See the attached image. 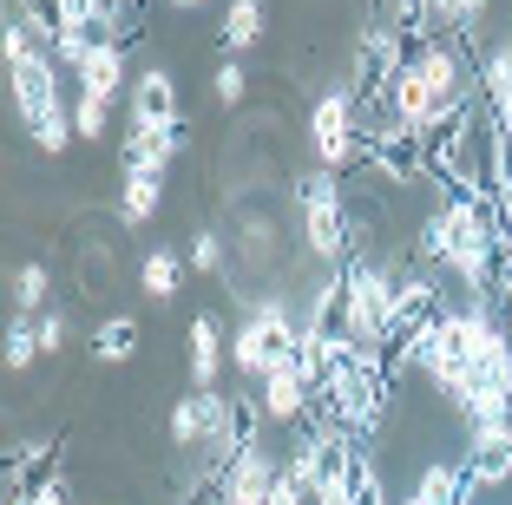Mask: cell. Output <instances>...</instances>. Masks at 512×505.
<instances>
[{
    "instance_id": "5bb4252c",
    "label": "cell",
    "mask_w": 512,
    "mask_h": 505,
    "mask_svg": "<svg viewBox=\"0 0 512 505\" xmlns=\"http://www.w3.org/2000/svg\"><path fill=\"white\" fill-rule=\"evenodd\" d=\"M14 14L27 20V27L40 33L46 46H60V40H73V0H14Z\"/></svg>"
},
{
    "instance_id": "ba28073f",
    "label": "cell",
    "mask_w": 512,
    "mask_h": 505,
    "mask_svg": "<svg viewBox=\"0 0 512 505\" xmlns=\"http://www.w3.org/2000/svg\"><path fill=\"white\" fill-rule=\"evenodd\" d=\"M125 112H132V125H178V119H184L178 86H171L165 66H145V73L132 79V92H125Z\"/></svg>"
},
{
    "instance_id": "52a82bcc",
    "label": "cell",
    "mask_w": 512,
    "mask_h": 505,
    "mask_svg": "<svg viewBox=\"0 0 512 505\" xmlns=\"http://www.w3.org/2000/svg\"><path fill=\"white\" fill-rule=\"evenodd\" d=\"M467 473H473V486L480 492H493V486H506L512 479V433L506 427H493V420H480V427H467Z\"/></svg>"
},
{
    "instance_id": "cb8c5ba5",
    "label": "cell",
    "mask_w": 512,
    "mask_h": 505,
    "mask_svg": "<svg viewBox=\"0 0 512 505\" xmlns=\"http://www.w3.org/2000/svg\"><path fill=\"white\" fill-rule=\"evenodd\" d=\"M106 119H112L106 99H79V105H73V132H79V138H99V132H106Z\"/></svg>"
},
{
    "instance_id": "2e32d148",
    "label": "cell",
    "mask_w": 512,
    "mask_h": 505,
    "mask_svg": "<svg viewBox=\"0 0 512 505\" xmlns=\"http://www.w3.org/2000/svg\"><path fill=\"white\" fill-rule=\"evenodd\" d=\"M138 342H145V328H138L132 315H112V322H99V335H92V361L119 368V361L138 355Z\"/></svg>"
},
{
    "instance_id": "4fadbf2b",
    "label": "cell",
    "mask_w": 512,
    "mask_h": 505,
    "mask_svg": "<svg viewBox=\"0 0 512 505\" xmlns=\"http://www.w3.org/2000/svg\"><path fill=\"white\" fill-rule=\"evenodd\" d=\"M217 374H224V328H217V315H197L191 322V381L217 387Z\"/></svg>"
},
{
    "instance_id": "7a4b0ae2",
    "label": "cell",
    "mask_w": 512,
    "mask_h": 505,
    "mask_svg": "<svg viewBox=\"0 0 512 505\" xmlns=\"http://www.w3.org/2000/svg\"><path fill=\"white\" fill-rule=\"evenodd\" d=\"M302 348V322L283 309V302H263V309H250V322L237 328V342H230V361H237L243 374H263L270 368H289Z\"/></svg>"
},
{
    "instance_id": "f1b7e54d",
    "label": "cell",
    "mask_w": 512,
    "mask_h": 505,
    "mask_svg": "<svg viewBox=\"0 0 512 505\" xmlns=\"http://www.w3.org/2000/svg\"><path fill=\"white\" fill-rule=\"evenodd\" d=\"M165 7H178V14H184V7H204V0H165Z\"/></svg>"
},
{
    "instance_id": "277c9868",
    "label": "cell",
    "mask_w": 512,
    "mask_h": 505,
    "mask_svg": "<svg viewBox=\"0 0 512 505\" xmlns=\"http://www.w3.org/2000/svg\"><path fill=\"white\" fill-rule=\"evenodd\" d=\"M7 86H14V112L27 132H46L53 119H66L60 105V60L53 53H33V60L7 66Z\"/></svg>"
},
{
    "instance_id": "6da1fadb",
    "label": "cell",
    "mask_w": 512,
    "mask_h": 505,
    "mask_svg": "<svg viewBox=\"0 0 512 505\" xmlns=\"http://www.w3.org/2000/svg\"><path fill=\"white\" fill-rule=\"evenodd\" d=\"M342 283H348V342L381 348L394 315H401V283H394L381 263H368V256L342 263Z\"/></svg>"
},
{
    "instance_id": "8992f818",
    "label": "cell",
    "mask_w": 512,
    "mask_h": 505,
    "mask_svg": "<svg viewBox=\"0 0 512 505\" xmlns=\"http://www.w3.org/2000/svg\"><path fill=\"white\" fill-rule=\"evenodd\" d=\"M362 164L375 171V178H388V184H421L427 178V158H421V132H381V138H368L362 132Z\"/></svg>"
},
{
    "instance_id": "d4e9b609",
    "label": "cell",
    "mask_w": 512,
    "mask_h": 505,
    "mask_svg": "<svg viewBox=\"0 0 512 505\" xmlns=\"http://www.w3.org/2000/svg\"><path fill=\"white\" fill-rule=\"evenodd\" d=\"M66 342V315H40V355H60Z\"/></svg>"
},
{
    "instance_id": "603a6c76",
    "label": "cell",
    "mask_w": 512,
    "mask_h": 505,
    "mask_svg": "<svg viewBox=\"0 0 512 505\" xmlns=\"http://www.w3.org/2000/svg\"><path fill=\"white\" fill-rule=\"evenodd\" d=\"M211 92H217V105H243V92H250V79H243V60H224V66H217Z\"/></svg>"
},
{
    "instance_id": "e0dca14e",
    "label": "cell",
    "mask_w": 512,
    "mask_h": 505,
    "mask_svg": "<svg viewBox=\"0 0 512 505\" xmlns=\"http://www.w3.org/2000/svg\"><path fill=\"white\" fill-rule=\"evenodd\" d=\"M158 197H165V178H158V171H138V178H125V191H119V223H151V217H158Z\"/></svg>"
},
{
    "instance_id": "8fae6325",
    "label": "cell",
    "mask_w": 512,
    "mask_h": 505,
    "mask_svg": "<svg viewBox=\"0 0 512 505\" xmlns=\"http://www.w3.org/2000/svg\"><path fill=\"white\" fill-rule=\"evenodd\" d=\"M302 328H309V335H335V342L348 335V283H342V269H335L329 283L309 289V315H302Z\"/></svg>"
},
{
    "instance_id": "83f0119b",
    "label": "cell",
    "mask_w": 512,
    "mask_h": 505,
    "mask_svg": "<svg viewBox=\"0 0 512 505\" xmlns=\"http://www.w3.org/2000/svg\"><path fill=\"white\" fill-rule=\"evenodd\" d=\"M493 427H506V433H512V394H506V407H499V420H493Z\"/></svg>"
},
{
    "instance_id": "ffe728a7",
    "label": "cell",
    "mask_w": 512,
    "mask_h": 505,
    "mask_svg": "<svg viewBox=\"0 0 512 505\" xmlns=\"http://www.w3.org/2000/svg\"><path fill=\"white\" fill-rule=\"evenodd\" d=\"M40 33H33L27 27V20H20V14H7V33H0V53H7V66H20V60H33V53H40Z\"/></svg>"
},
{
    "instance_id": "484cf974",
    "label": "cell",
    "mask_w": 512,
    "mask_h": 505,
    "mask_svg": "<svg viewBox=\"0 0 512 505\" xmlns=\"http://www.w3.org/2000/svg\"><path fill=\"white\" fill-rule=\"evenodd\" d=\"M270 505H309V492H302L296 479L283 473V479H276V492H270Z\"/></svg>"
},
{
    "instance_id": "44dd1931",
    "label": "cell",
    "mask_w": 512,
    "mask_h": 505,
    "mask_svg": "<svg viewBox=\"0 0 512 505\" xmlns=\"http://www.w3.org/2000/svg\"><path fill=\"white\" fill-rule=\"evenodd\" d=\"M14 302H20V315H33L46 302V263H20L14 269Z\"/></svg>"
},
{
    "instance_id": "3957f363",
    "label": "cell",
    "mask_w": 512,
    "mask_h": 505,
    "mask_svg": "<svg viewBox=\"0 0 512 505\" xmlns=\"http://www.w3.org/2000/svg\"><path fill=\"white\" fill-rule=\"evenodd\" d=\"M309 145H316V164H329L342 178H348V164H362V112H355V92L348 86L322 92L309 105Z\"/></svg>"
},
{
    "instance_id": "d6986e66",
    "label": "cell",
    "mask_w": 512,
    "mask_h": 505,
    "mask_svg": "<svg viewBox=\"0 0 512 505\" xmlns=\"http://www.w3.org/2000/svg\"><path fill=\"white\" fill-rule=\"evenodd\" d=\"M33 361H40V322L14 315V322H7V368H14V374H27Z\"/></svg>"
},
{
    "instance_id": "30bf717a",
    "label": "cell",
    "mask_w": 512,
    "mask_h": 505,
    "mask_svg": "<svg viewBox=\"0 0 512 505\" xmlns=\"http://www.w3.org/2000/svg\"><path fill=\"white\" fill-rule=\"evenodd\" d=\"M73 86H79V99H125L132 92V79H125V46H92L86 53V66L73 73Z\"/></svg>"
},
{
    "instance_id": "5b68a950",
    "label": "cell",
    "mask_w": 512,
    "mask_h": 505,
    "mask_svg": "<svg viewBox=\"0 0 512 505\" xmlns=\"http://www.w3.org/2000/svg\"><path fill=\"white\" fill-rule=\"evenodd\" d=\"M184 145H191V119H178V125H132V138H125V151H119V171L125 178H138V171H158V178H165Z\"/></svg>"
},
{
    "instance_id": "ac0fdd59",
    "label": "cell",
    "mask_w": 512,
    "mask_h": 505,
    "mask_svg": "<svg viewBox=\"0 0 512 505\" xmlns=\"http://www.w3.org/2000/svg\"><path fill=\"white\" fill-rule=\"evenodd\" d=\"M263 394H237L230 387V453H256V433H263Z\"/></svg>"
},
{
    "instance_id": "9a60e30c",
    "label": "cell",
    "mask_w": 512,
    "mask_h": 505,
    "mask_svg": "<svg viewBox=\"0 0 512 505\" xmlns=\"http://www.w3.org/2000/svg\"><path fill=\"white\" fill-rule=\"evenodd\" d=\"M138 289H145L151 302H171L184 289V256L178 250H145V263H138Z\"/></svg>"
},
{
    "instance_id": "7c38bea8",
    "label": "cell",
    "mask_w": 512,
    "mask_h": 505,
    "mask_svg": "<svg viewBox=\"0 0 512 505\" xmlns=\"http://www.w3.org/2000/svg\"><path fill=\"white\" fill-rule=\"evenodd\" d=\"M263 20H270V7H263V0H230V7H224V27H217L224 60H243V53L263 40Z\"/></svg>"
},
{
    "instance_id": "9c48e42d",
    "label": "cell",
    "mask_w": 512,
    "mask_h": 505,
    "mask_svg": "<svg viewBox=\"0 0 512 505\" xmlns=\"http://www.w3.org/2000/svg\"><path fill=\"white\" fill-rule=\"evenodd\" d=\"M256 394H263V414H270L276 427H309V407H316V394H309V381L296 374V361H289V368H270Z\"/></svg>"
},
{
    "instance_id": "f546056e",
    "label": "cell",
    "mask_w": 512,
    "mask_h": 505,
    "mask_svg": "<svg viewBox=\"0 0 512 505\" xmlns=\"http://www.w3.org/2000/svg\"><path fill=\"white\" fill-rule=\"evenodd\" d=\"M401 505H427V499H421V492H407V499H401Z\"/></svg>"
},
{
    "instance_id": "4316f807",
    "label": "cell",
    "mask_w": 512,
    "mask_h": 505,
    "mask_svg": "<svg viewBox=\"0 0 512 505\" xmlns=\"http://www.w3.org/2000/svg\"><path fill=\"white\" fill-rule=\"evenodd\" d=\"M7 505H66V486H60V479H53V486L27 492V499H7Z\"/></svg>"
},
{
    "instance_id": "7402d4cb",
    "label": "cell",
    "mask_w": 512,
    "mask_h": 505,
    "mask_svg": "<svg viewBox=\"0 0 512 505\" xmlns=\"http://www.w3.org/2000/svg\"><path fill=\"white\" fill-rule=\"evenodd\" d=\"M191 269H204V276H224V237H217V230H197L191 237Z\"/></svg>"
}]
</instances>
